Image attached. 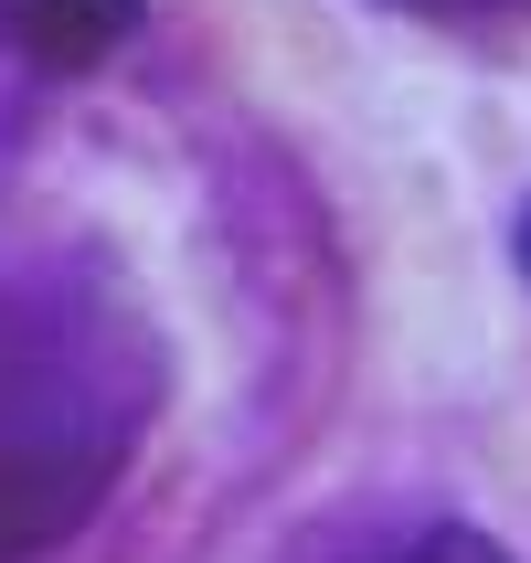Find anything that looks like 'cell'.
<instances>
[{
	"mask_svg": "<svg viewBox=\"0 0 531 563\" xmlns=\"http://www.w3.org/2000/svg\"><path fill=\"white\" fill-rule=\"evenodd\" d=\"M510 255H521V277H531V202H521V223H510Z\"/></svg>",
	"mask_w": 531,
	"mask_h": 563,
	"instance_id": "obj_5",
	"label": "cell"
},
{
	"mask_svg": "<svg viewBox=\"0 0 531 563\" xmlns=\"http://www.w3.org/2000/svg\"><path fill=\"white\" fill-rule=\"evenodd\" d=\"M351 563H510L489 532H468V521H414V532H383V542H362Z\"/></svg>",
	"mask_w": 531,
	"mask_h": 563,
	"instance_id": "obj_3",
	"label": "cell"
},
{
	"mask_svg": "<svg viewBox=\"0 0 531 563\" xmlns=\"http://www.w3.org/2000/svg\"><path fill=\"white\" fill-rule=\"evenodd\" d=\"M0 22H11V43H22L32 64L75 75V64L118 54L128 32H139V0H0Z\"/></svg>",
	"mask_w": 531,
	"mask_h": 563,
	"instance_id": "obj_2",
	"label": "cell"
},
{
	"mask_svg": "<svg viewBox=\"0 0 531 563\" xmlns=\"http://www.w3.org/2000/svg\"><path fill=\"white\" fill-rule=\"evenodd\" d=\"M118 330L75 298L0 277V553L75 532L139 437V383L107 362Z\"/></svg>",
	"mask_w": 531,
	"mask_h": 563,
	"instance_id": "obj_1",
	"label": "cell"
},
{
	"mask_svg": "<svg viewBox=\"0 0 531 563\" xmlns=\"http://www.w3.org/2000/svg\"><path fill=\"white\" fill-rule=\"evenodd\" d=\"M394 11H510V0H394Z\"/></svg>",
	"mask_w": 531,
	"mask_h": 563,
	"instance_id": "obj_4",
	"label": "cell"
}]
</instances>
